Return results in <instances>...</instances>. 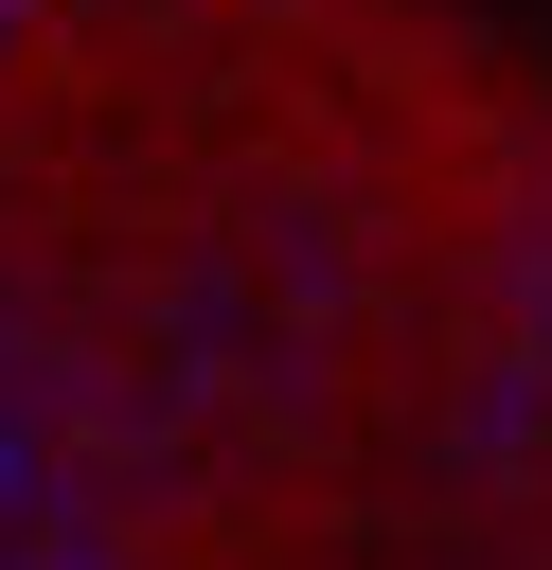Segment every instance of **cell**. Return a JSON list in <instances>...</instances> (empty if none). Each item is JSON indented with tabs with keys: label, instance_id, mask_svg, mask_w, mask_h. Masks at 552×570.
<instances>
[{
	"label": "cell",
	"instance_id": "6da1fadb",
	"mask_svg": "<svg viewBox=\"0 0 552 570\" xmlns=\"http://www.w3.org/2000/svg\"><path fill=\"white\" fill-rule=\"evenodd\" d=\"M18 53H36V0H0V71H18Z\"/></svg>",
	"mask_w": 552,
	"mask_h": 570
}]
</instances>
